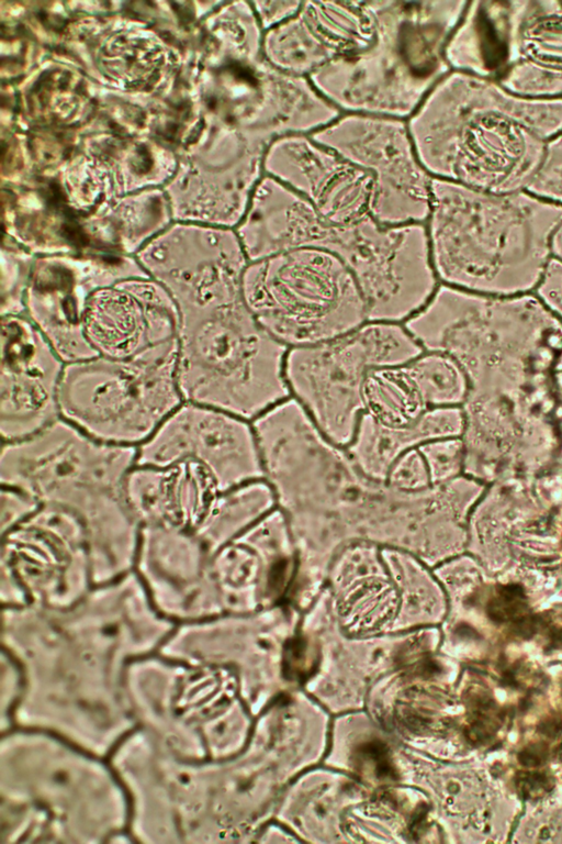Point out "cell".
I'll return each instance as SVG.
<instances>
[{
    "instance_id": "1",
    "label": "cell",
    "mask_w": 562,
    "mask_h": 844,
    "mask_svg": "<svg viewBox=\"0 0 562 844\" xmlns=\"http://www.w3.org/2000/svg\"><path fill=\"white\" fill-rule=\"evenodd\" d=\"M406 121L431 178L515 193L529 188L562 131V98H524L494 79L450 70Z\"/></svg>"
},
{
    "instance_id": "2",
    "label": "cell",
    "mask_w": 562,
    "mask_h": 844,
    "mask_svg": "<svg viewBox=\"0 0 562 844\" xmlns=\"http://www.w3.org/2000/svg\"><path fill=\"white\" fill-rule=\"evenodd\" d=\"M562 206L529 191L491 193L432 178L425 223L439 284L490 297L535 292Z\"/></svg>"
},
{
    "instance_id": "3",
    "label": "cell",
    "mask_w": 562,
    "mask_h": 844,
    "mask_svg": "<svg viewBox=\"0 0 562 844\" xmlns=\"http://www.w3.org/2000/svg\"><path fill=\"white\" fill-rule=\"evenodd\" d=\"M137 447L104 443L59 418L26 438L1 443L0 485L71 512L91 549L93 585L134 567L140 526L125 479Z\"/></svg>"
},
{
    "instance_id": "4",
    "label": "cell",
    "mask_w": 562,
    "mask_h": 844,
    "mask_svg": "<svg viewBox=\"0 0 562 844\" xmlns=\"http://www.w3.org/2000/svg\"><path fill=\"white\" fill-rule=\"evenodd\" d=\"M374 37L363 51L336 58L310 80L341 113L407 120L450 71L447 42L464 0H370Z\"/></svg>"
},
{
    "instance_id": "5",
    "label": "cell",
    "mask_w": 562,
    "mask_h": 844,
    "mask_svg": "<svg viewBox=\"0 0 562 844\" xmlns=\"http://www.w3.org/2000/svg\"><path fill=\"white\" fill-rule=\"evenodd\" d=\"M179 319L177 380L183 401L251 422L290 397L289 348L261 327L243 300Z\"/></svg>"
},
{
    "instance_id": "6",
    "label": "cell",
    "mask_w": 562,
    "mask_h": 844,
    "mask_svg": "<svg viewBox=\"0 0 562 844\" xmlns=\"http://www.w3.org/2000/svg\"><path fill=\"white\" fill-rule=\"evenodd\" d=\"M241 296L261 327L288 348L317 345L368 322L366 300L349 268L316 247L249 262Z\"/></svg>"
},
{
    "instance_id": "7",
    "label": "cell",
    "mask_w": 562,
    "mask_h": 844,
    "mask_svg": "<svg viewBox=\"0 0 562 844\" xmlns=\"http://www.w3.org/2000/svg\"><path fill=\"white\" fill-rule=\"evenodd\" d=\"M177 354L178 338L131 359L65 364L60 418L98 441L138 447L183 402Z\"/></svg>"
},
{
    "instance_id": "8",
    "label": "cell",
    "mask_w": 562,
    "mask_h": 844,
    "mask_svg": "<svg viewBox=\"0 0 562 844\" xmlns=\"http://www.w3.org/2000/svg\"><path fill=\"white\" fill-rule=\"evenodd\" d=\"M422 352L403 323L368 321L334 340L289 348L284 379L290 396L322 433L347 447L364 413L362 390L368 373L404 365Z\"/></svg>"
},
{
    "instance_id": "9",
    "label": "cell",
    "mask_w": 562,
    "mask_h": 844,
    "mask_svg": "<svg viewBox=\"0 0 562 844\" xmlns=\"http://www.w3.org/2000/svg\"><path fill=\"white\" fill-rule=\"evenodd\" d=\"M310 247L336 255L349 268L366 300L368 321L404 323L439 286L425 223L381 225L368 216L335 225L319 218Z\"/></svg>"
},
{
    "instance_id": "10",
    "label": "cell",
    "mask_w": 562,
    "mask_h": 844,
    "mask_svg": "<svg viewBox=\"0 0 562 844\" xmlns=\"http://www.w3.org/2000/svg\"><path fill=\"white\" fill-rule=\"evenodd\" d=\"M92 558L82 523L71 512L40 504L0 533V588L4 607L65 609L93 586Z\"/></svg>"
},
{
    "instance_id": "11",
    "label": "cell",
    "mask_w": 562,
    "mask_h": 844,
    "mask_svg": "<svg viewBox=\"0 0 562 844\" xmlns=\"http://www.w3.org/2000/svg\"><path fill=\"white\" fill-rule=\"evenodd\" d=\"M311 136L370 174V216L375 222L426 223L432 178L417 156L406 120L341 113Z\"/></svg>"
},
{
    "instance_id": "12",
    "label": "cell",
    "mask_w": 562,
    "mask_h": 844,
    "mask_svg": "<svg viewBox=\"0 0 562 844\" xmlns=\"http://www.w3.org/2000/svg\"><path fill=\"white\" fill-rule=\"evenodd\" d=\"M135 257L167 290L179 318L243 300L248 259L235 229L172 222Z\"/></svg>"
},
{
    "instance_id": "13",
    "label": "cell",
    "mask_w": 562,
    "mask_h": 844,
    "mask_svg": "<svg viewBox=\"0 0 562 844\" xmlns=\"http://www.w3.org/2000/svg\"><path fill=\"white\" fill-rule=\"evenodd\" d=\"M148 276L135 256L76 253L36 256L25 295V314L61 359L98 356L83 333L92 293L120 279Z\"/></svg>"
},
{
    "instance_id": "14",
    "label": "cell",
    "mask_w": 562,
    "mask_h": 844,
    "mask_svg": "<svg viewBox=\"0 0 562 844\" xmlns=\"http://www.w3.org/2000/svg\"><path fill=\"white\" fill-rule=\"evenodd\" d=\"M193 462L212 477L220 492L266 479L250 421L183 401L137 447L136 464L167 466Z\"/></svg>"
},
{
    "instance_id": "15",
    "label": "cell",
    "mask_w": 562,
    "mask_h": 844,
    "mask_svg": "<svg viewBox=\"0 0 562 844\" xmlns=\"http://www.w3.org/2000/svg\"><path fill=\"white\" fill-rule=\"evenodd\" d=\"M65 362L26 314L1 316V443L26 438L60 418Z\"/></svg>"
},
{
    "instance_id": "16",
    "label": "cell",
    "mask_w": 562,
    "mask_h": 844,
    "mask_svg": "<svg viewBox=\"0 0 562 844\" xmlns=\"http://www.w3.org/2000/svg\"><path fill=\"white\" fill-rule=\"evenodd\" d=\"M179 323L178 309L167 290L149 276H137L92 293L83 333L98 356L131 359L176 341Z\"/></svg>"
},
{
    "instance_id": "17",
    "label": "cell",
    "mask_w": 562,
    "mask_h": 844,
    "mask_svg": "<svg viewBox=\"0 0 562 844\" xmlns=\"http://www.w3.org/2000/svg\"><path fill=\"white\" fill-rule=\"evenodd\" d=\"M263 170L305 199L330 224L350 225L370 216V174L311 134L273 141L267 148Z\"/></svg>"
},
{
    "instance_id": "18",
    "label": "cell",
    "mask_w": 562,
    "mask_h": 844,
    "mask_svg": "<svg viewBox=\"0 0 562 844\" xmlns=\"http://www.w3.org/2000/svg\"><path fill=\"white\" fill-rule=\"evenodd\" d=\"M496 81L519 97L562 98V1L513 0L507 62Z\"/></svg>"
},
{
    "instance_id": "19",
    "label": "cell",
    "mask_w": 562,
    "mask_h": 844,
    "mask_svg": "<svg viewBox=\"0 0 562 844\" xmlns=\"http://www.w3.org/2000/svg\"><path fill=\"white\" fill-rule=\"evenodd\" d=\"M125 498L139 526L191 530L220 492L193 462L167 466L135 464L125 479Z\"/></svg>"
},
{
    "instance_id": "20",
    "label": "cell",
    "mask_w": 562,
    "mask_h": 844,
    "mask_svg": "<svg viewBox=\"0 0 562 844\" xmlns=\"http://www.w3.org/2000/svg\"><path fill=\"white\" fill-rule=\"evenodd\" d=\"M464 430L462 407L428 409L413 425L389 427L363 413L351 443L345 447L368 477L386 481L391 466L404 453L424 443L460 437Z\"/></svg>"
},
{
    "instance_id": "21",
    "label": "cell",
    "mask_w": 562,
    "mask_h": 844,
    "mask_svg": "<svg viewBox=\"0 0 562 844\" xmlns=\"http://www.w3.org/2000/svg\"><path fill=\"white\" fill-rule=\"evenodd\" d=\"M512 11L513 0L468 1L445 48L450 70L497 80L507 62Z\"/></svg>"
},
{
    "instance_id": "22",
    "label": "cell",
    "mask_w": 562,
    "mask_h": 844,
    "mask_svg": "<svg viewBox=\"0 0 562 844\" xmlns=\"http://www.w3.org/2000/svg\"><path fill=\"white\" fill-rule=\"evenodd\" d=\"M301 13L334 59L366 49L374 37L369 1H303Z\"/></svg>"
},
{
    "instance_id": "23",
    "label": "cell",
    "mask_w": 562,
    "mask_h": 844,
    "mask_svg": "<svg viewBox=\"0 0 562 844\" xmlns=\"http://www.w3.org/2000/svg\"><path fill=\"white\" fill-rule=\"evenodd\" d=\"M362 399L364 412L389 427L411 426L428 410L404 365L371 369Z\"/></svg>"
},
{
    "instance_id": "24",
    "label": "cell",
    "mask_w": 562,
    "mask_h": 844,
    "mask_svg": "<svg viewBox=\"0 0 562 844\" xmlns=\"http://www.w3.org/2000/svg\"><path fill=\"white\" fill-rule=\"evenodd\" d=\"M262 54L279 71L305 78L334 59L301 10L284 23L263 32Z\"/></svg>"
},
{
    "instance_id": "25",
    "label": "cell",
    "mask_w": 562,
    "mask_h": 844,
    "mask_svg": "<svg viewBox=\"0 0 562 844\" xmlns=\"http://www.w3.org/2000/svg\"><path fill=\"white\" fill-rule=\"evenodd\" d=\"M404 366L428 409L462 407L467 400L468 377L450 355L424 351Z\"/></svg>"
},
{
    "instance_id": "26",
    "label": "cell",
    "mask_w": 562,
    "mask_h": 844,
    "mask_svg": "<svg viewBox=\"0 0 562 844\" xmlns=\"http://www.w3.org/2000/svg\"><path fill=\"white\" fill-rule=\"evenodd\" d=\"M36 256L4 237L1 248V316L25 314V295Z\"/></svg>"
},
{
    "instance_id": "27",
    "label": "cell",
    "mask_w": 562,
    "mask_h": 844,
    "mask_svg": "<svg viewBox=\"0 0 562 844\" xmlns=\"http://www.w3.org/2000/svg\"><path fill=\"white\" fill-rule=\"evenodd\" d=\"M527 191L562 206V131L547 144L542 163Z\"/></svg>"
},
{
    "instance_id": "28",
    "label": "cell",
    "mask_w": 562,
    "mask_h": 844,
    "mask_svg": "<svg viewBox=\"0 0 562 844\" xmlns=\"http://www.w3.org/2000/svg\"><path fill=\"white\" fill-rule=\"evenodd\" d=\"M386 482L404 491H420L429 487L428 468L418 448L409 449L396 459Z\"/></svg>"
},
{
    "instance_id": "29",
    "label": "cell",
    "mask_w": 562,
    "mask_h": 844,
    "mask_svg": "<svg viewBox=\"0 0 562 844\" xmlns=\"http://www.w3.org/2000/svg\"><path fill=\"white\" fill-rule=\"evenodd\" d=\"M38 507L40 503L25 492L0 485V533L26 519Z\"/></svg>"
},
{
    "instance_id": "30",
    "label": "cell",
    "mask_w": 562,
    "mask_h": 844,
    "mask_svg": "<svg viewBox=\"0 0 562 844\" xmlns=\"http://www.w3.org/2000/svg\"><path fill=\"white\" fill-rule=\"evenodd\" d=\"M535 293L562 322V262L551 257Z\"/></svg>"
},
{
    "instance_id": "31",
    "label": "cell",
    "mask_w": 562,
    "mask_h": 844,
    "mask_svg": "<svg viewBox=\"0 0 562 844\" xmlns=\"http://www.w3.org/2000/svg\"><path fill=\"white\" fill-rule=\"evenodd\" d=\"M252 7L261 29L268 31L295 16L303 1L296 0H262L252 1Z\"/></svg>"
},
{
    "instance_id": "32",
    "label": "cell",
    "mask_w": 562,
    "mask_h": 844,
    "mask_svg": "<svg viewBox=\"0 0 562 844\" xmlns=\"http://www.w3.org/2000/svg\"><path fill=\"white\" fill-rule=\"evenodd\" d=\"M550 248L551 256L562 262V219L553 231Z\"/></svg>"
},
{
    "instance_id": "33",
    "label": "cell",
    "mask_w": 562,
    "mask_h": 844,
    "mask_svg": "<svg viewBox=\"0 0 562 844\" xmlns=\"http://www.w3.org/2000/svg\"><path fill=\"white\" fill-rule=\"evenodd\" d=\"M543 753L540 748H528L519 754V762L526 766H536L542 762Z\"/></svg>"
},
{
    "instance_id": "34",
    "label": "cell",
    "mask_w": 562,
    "mask_h": 844,
    "mask_svg": "<svg viewBox=\"0 0 562 844\" xmlns=\"http://www.w3.org/2000/svg\"><path fill=\"white\" fill-rule=\"evenodd\" d=\"M539 730L546 735L554 736L562 730V724L559 721L550 720L541 723Z\"/></svg>"
},
{
    "instance_id": "35",
    "label": "cell",
    "mask_w": 562,
    "mask_h": 844,
    "mask_svg": "<svg viewBox=\"0 0 562 844\" xmlns=\"http://www.w3.org/2000/svg\"><path fill=\"white\" fill-rule=\"evenodd\" d=\"M553 384L554 388H557L562 393V370L553 371Z\"/></svg>"
},
{
    "instance_id": "36",
    "label": "cell",
    "mask_w": 562,
    "mask_h": 844,
    "mask_svg": "<svg viewBox=\"0 0 562 844\" xmlns=\"http://www.w3.org/2000/svg\"><path fill=\"white\" fill-rule=\"evenodd\" d=\"M554 370H562V349L560 351L555 364H554Z\"/></svg>"
}]
</instances>
